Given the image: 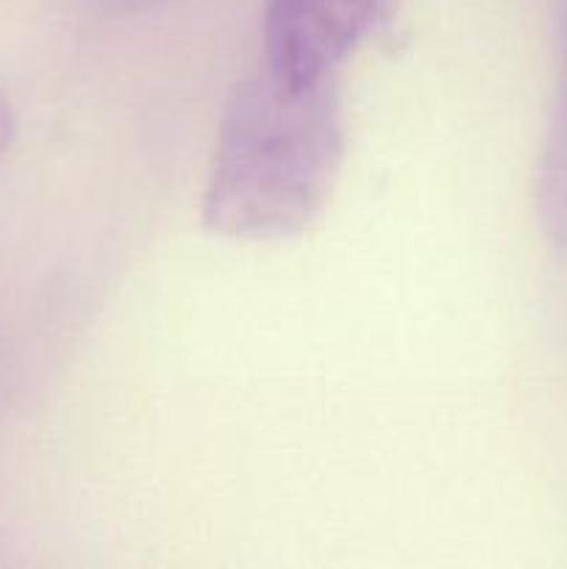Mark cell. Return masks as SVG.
Segmentation results:
<instances>
[{"instance_id":"cell-1","label":"cell","mask_w":567,"mask_h":569,"mask_svg":"<svg viewBox=\"0 0 567 569\" xmlns=\"http://www.w3.org/2000/svg\"><path fill=\"white\" fill-rule=\"evenodd\" d=\"M345 161L334 83L287 87L270 72L237 83L222 109L200 217L211 233L272 242L320 217Z\"/></svg>"},{"instance_id":"cell-2","label":"cell","mask_w":567,"mask_h":569,"mask_svg":"<svg viewBox=\"0 0 567 569\" xmlns=\"http://www.w3.org/2000/svg\"><path fill=\"white\" fill-rule=\"evenodd\" d=\"M392 17V0H267V72L287 87L334 83L339 67Z\"/></svg>"},{"instance_id":"cell-3","label":"cell","mask_w":567,"mask_h":569,"mask_svg":"<svg viewBox=\"0 0 567 569\" xmlns=\"http://www.w3.org/2000/svg\"><path fill=\"white\" fill-rule=\"evenodd\" d=\"M561 72L556 83V98L550 106L543 150L537 161L534 203L537 220L550 248L567 259V0L559 9Z\"/></svg>"},{"instance_id":"cell-4","label":"cell","mask_w":567,"mask_h":569,"mask_svg":"<svg viewBox=\"0 0 567 569\" xmlns=\"http://www.w3.org/2000/svg\"><path fill=\"white\" fill-rule=\"evenodd\" d=\"M14 133H17L14 109H11L9 98L0 92V161H3V156L9 153L11 142H14Z\"/></svg>"}]
</instances>
